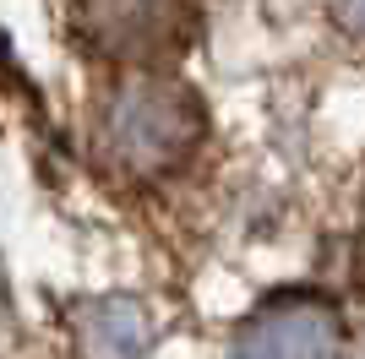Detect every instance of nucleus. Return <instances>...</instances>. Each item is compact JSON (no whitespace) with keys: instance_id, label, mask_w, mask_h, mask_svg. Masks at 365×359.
Returning a JSON list of instances; mask_svg holds the SVG:
<instances>
[{"instance_id":"1","label":"nucleus","mask_w":365,"mask_h":359,"mask_svg":"<svg viewBox=\"0 0 365 359\" xmlns=\"http://www.w3.org/2000/svg\"><path fill=\"white\" fill-rule=\"evenodd\" d=\"M202 131L197 98L180 82H125L104 104V147L125 169L175 164Z\"/></svg>"},{"instance_id":"2","label":"nucleus","mask_w":365,"mask_h":359,"mask_svg":"<svg viewBox=\"0 0 365 359\" xmlns=\"http://www.w3.org/2000/svg\"><path fill=\"white\" fill-rule=\"evenodd\" d=\"M76 28L98 55L164 60L185 49L191 0H76Z\"/></svg>"},{"instance_id":"3","label":"nucleus","mask_w":365,"mask_h":359,"mask_svg":"<svg viewBox=\"0 0 365 359\" xmlns=\"http://www.w3.org/2000/svg\"><path fill=\"white\" fill-rule=\"evenodd\" d=\"M333 343V321L317 305L267 311L245 338V359H322Z\"/></svg>"},{"instance_id":"4","label":"nucleus","mask_w":365,"mask_h":359,"mask_svg":"<svg viewBox=\"0 0 365 359\" xmlns=\"http://www.w3.org/2000/svg\"><path fill=\"white\" fill-rule=\"evenodd\" d=\"M338 16H344V28L365 33V0H338Z\"/></svg>"}]
</instances>
